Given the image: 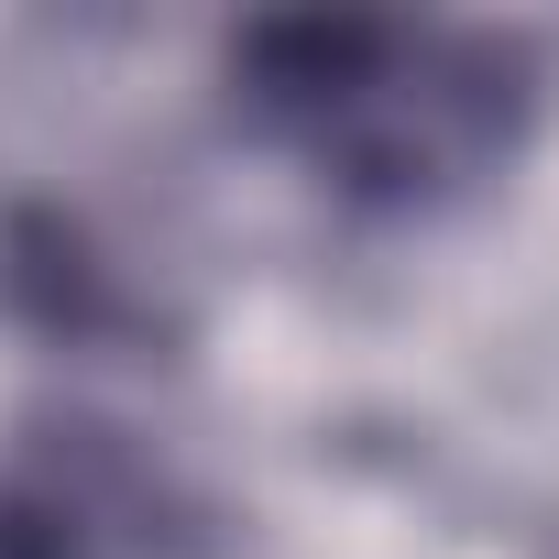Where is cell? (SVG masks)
<instances>
[{
    "label": "cell",
    "instance_id": "cell-2",
    "mask_svg": "<svg viewBox=\"0 0 559 559\" xmlns=\"http://www.w3.org/2000/svg\"><path fill=\"white\" fill-rule=\"evenodd\" d=\"M0 559H219V504L121 417L45 406L0 439Z\"/></svg>",
    "mask_w": 559,
    "mask_h": 559
},
{
    "label": "cell",
    "instance_id": "cell-1",
    "mask_svg": "<svg viewBox=\"0 0 559 559\" xmlns=\"http://www.w3.org/2000/svg\"><path fill=\"white\" fill-rule=\"evenodd\" d=\"M230 110L330 198L417 219L515 165L537 78L504 34L461 23H252L230 45Z\"/></svg>",
    "mask_w": 559,
    "mask_h": 559
}]
</instances>
